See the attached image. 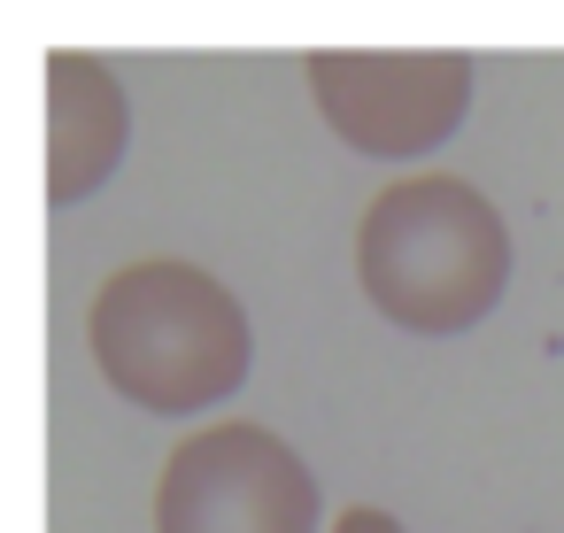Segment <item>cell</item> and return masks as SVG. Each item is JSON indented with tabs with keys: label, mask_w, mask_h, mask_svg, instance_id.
<instances>
[{
	"label": "cell",
	"mask_w": 564,
	"mask_h": 533,
	"mask_svg": "<svg viewBox=\"0 0 564 533\" xmlns=\"http://www.w3.org/2000/svg\"><path fill=\"white\" fill-rule=\"evenodd\" d=\"M40 94H47V202L78 209L117 178L132 148V94L101 55H78V47L47 55Z\"/></svg>",
	"instance_id": "obj_5"
},
{
	"label": "cell",
	"mask_w": 564,
	"mask_h": 533,
	"mask_svg": "<svg viewBox=\"0 0 564 533\" xmlns=\"http://www.w3.org/2000/svg\"><path fill=\"white\" fill-rule=\"evenodd\" d=\"M510 225L456 171H410L356 217V286L394 333H471L510 294Z\"/></svg>",
	"instance_id": "obj_2"
},
{
	"label": "cell",
	"mask_w": 564,
	"mask_h": 533,
	"mask_svg": "<svg viewBox=\"0 0 564 533\" xmlns=\"http://www.w3.org/2000/svg\"><path fill=\"white\" fill-rule=\"evenodd\" d=\"M302 78L325 132L371 163H417L471 117V55L456 47H317Z\"/></svg>",
	"instance_id": "obj_4"
},
{
	"label": "cell",
	"mask_w": 564,
	"mask_h": 533,
	"mask_svg": "<svg viewBox=\"0 0 564 533\" xmlns=\"http://www.w3.org/2000/svg\"><path fill=\"white\" fill-rule=\"evenodd\" d=\"M333 533H410L394 510H379V502H348L340 518H333Z\"/></svg>",
	"instance_id": "obj_6"
},
{
	"label": "cell",
	"mask_w": 564,
	"mask_h": 533,
	"mask_svg": "<svg viewBox=\"0 0 564 533\" xmlns=\"http://www.w3.org/2000/svg\"><path fill=\"white\" fill-rule=\"evenodd\" d=\"M86 348L94 371L148 417H202L256 371V325L240 294L186 255H140L109 271L86 302Z\"/></svg>",
	"instance_id": "obj_1"
},
{
	"label": "cell",
	"mask_w": 564,
	"mask_h": 533,
	"mask_svg": "<svg viewBox=\"0 0 564 533\" xmlns=\"http://www.w3.org/2000/svg\"><path fill=\"white\" fill-rule=\"evenodd\" d=\"M155 533H333V525L325 487L286 433L256 417H217L163 456Z\"/></svg>",
	"instance_id": "obj_3"
}]
</instances>
